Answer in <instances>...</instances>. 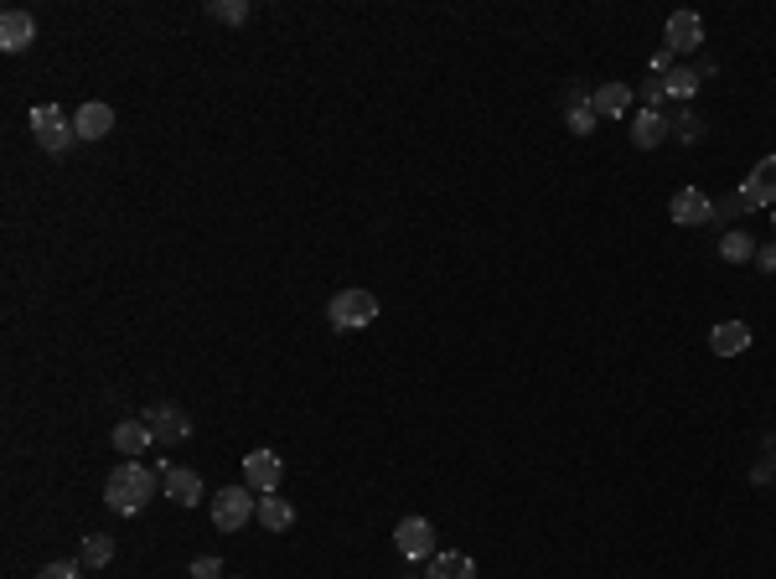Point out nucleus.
<instances>
[{
    "label": "nucleus",
    "instance_id": "20",
    "mask_svg": "<svg viewBox=\"0 0 776 579\" xmlns=\"http://www.w3.org/2000/svg\"><path fill=\"white\" fill-rule=\"evenodd\" d=\"M745 187H751L766 207H776V156H766V161L751 171V181H745Z\"/></svg>",
    "mask_w": 776,
    "mask_h": 579
},
{
    "label": "nucleus",
    "instance_id": "31",
    "mask_svg": "<svg viewBox=\"0 0 776 579\" xmlns=\"http://www.w3.org/2000/svg\"><path fill=\"white\" fill-rule=\"evenodd\" d=\"M756 264H761L766 274H776V243H771V249H756Z\"/></svg>",
    "mask_w": 776,
    "mask_h": 579
},
{
    "label": "nucleus",
    "instance_id": "12",
    "mask_svg": "<svg viewBox=\"0 0 776 579\" xmlns=\"http://www.w3.org/2000/svg\"><path fill=\"white\" fill-rule=\"evenodd\" d=\"M73 130H78V140H104L109 130H114V109L109 104H83L78 114H73Z\"/></svg>",
    "mask_w": 776,
    "mask_h": 579
},
{
    "label": "nucleus",
    "instance_id": "15",
    "mask_svg": "<svg viewBox=\"0 0 776 579\" xmlns=\"http://www.w3.org/2000/svg\"><path fill=\"white\" fill-rule=\"evenodd\" d=\"M151 445H156V435H151V424H145V419L114 424V450H119V455H145Z\"/></svg>",
    "mask_w": 776,
    "mask_h": 579
},
{
    "label": "nucleus",
    "instance_id": "28",
    "mask_svg": "<svg viewBox=\"0 0 776 579\" xmlns=\"http://www.w3.org/2000/svg\"><path fill=\"white\" fill-rule=\"evenodd\" d=\"M37 579H83V569L78 564H47Z\"/></svg>",
    "mask_w": 776,
    "mask_h": 579
},
{
    "label": "nucleus",
    "instance_id": "29",
    "mask_svg": "<svg viewBox=\"0 0 776 579\" xmlns=\"http://www.w3.org/2000/svg\"><path fill=\"white\" fill-rule=\"evenodd\" d=\"M652 73H658V78H668V73H673V47L652 52Z\"/></svg>",
    "mask_w": 776,
    "mask_h": 579
},
{
    "label": "nucleus",
    "instance_id": "4",
    "mask_svg": "<svg viewBox=\"0 0 776 579\" xmlns=\"http://www.w3.org/2000/svg\"><path fill=\"white\" fill-rule=\"evenodd\" d=\"M249 517H259V497L249 492V486H223V492L213 497V523H218V533L249 528Z\"/></svg>",
    "mask_w": 776,
    "mask_h": 579
},
{
    "label": "nucleus",
    "instance_id": "13",
    "mask_svg": "<svg viewBox=\"0 0 776 579\" xmlns=\"http://www.w3.org/2000/svg\"><path fill=\"white\" fill-rule=\"evenodd\" d=\"M745 347H751V326H745V321H720L709 331V352L714 357H735Z\"/></svg>",
    "mask_w": 776,
    "mask_h": 579
},
{
    "label": "nucleus",
    "instance_id": "19",
    "mask_svg": "<svg viewBox=\"0 0 776 579\" xmlns=\"http://www.w3.org/2000/svg\"><path fill=\"white\" fill-rule=\"evenodd\" d=\"M425 579H476V564L466 554H440V559H430Z\"/></svg>",
    "mask_w": 776,
    "mask_h": 579
},
{
    "label": "nucleus",
    "instance_id": "1",
    "mask_svg": "<svg viewBox=\"0 0 776 579\" xmlns=\"http://www.w3.org/2000/svg\"><path fill=\"white\" fill-rule=\"evenodd\" d=\"M151 497H156V476L145 471L140 461H119V466L109 471V481H104V502H109L114 512H125V517H135Z\"/></svg>",
    "mask_w": 776,
    "mask_h": 579
},
{
    "label": "nucleus",
    "instance_id": "9",
    "mask_svg": "<svg viewBox=\"0 0 776 579\" xmlns=\"http://www.w3.org/2000/svg\"><path fill=\"white\" fill-rule=\"evenodd\" d=\"M161 492H166L176 507H197V497H202V476H197L192 466H166Z\"/></svg>",
    "mask_w": 776,
    "mask_h": 579
},
{
    "label": "nucleus",
    "instance_id": "22",
    "mask_svg": "<svg viewBox=\"0 0 776 579\" xmlns=\"http://www.w3.org/2000/svg\"><path fill=\"white\" fill-rule=\"evenodd\" d=\"M720 259L725 264H740V259H756V243L745 238V233H725L720 238Z\"/></svg>",
    "mask_w": 776,
    "mask_h": 579
},
{
    "label": "nucleus",
    "instance_id": "26",
    "mask_svg": "<svg viewBox=\"0 0 776 579\" xmlns=\"http://www.w3.org/2000/svg\"><path fill=\"white\" fill-rule=\"evenodd\" d=\"M673 135H678L683 145H694V140L704 135V125H699V119H694V114H678V119H673Z\"/></svg>",
    "mask_w": 776,
    "mask_h": 579
},
{
    "label": "nucleus",
    "instance_id": "23",
    "mask_svg": "<svg viewBox=\"0 0 776 579\" xmlns=\"http://www.w3.org/2000/svg\"><path fill=\"white\" fill-rule=\"evenodd\" d=\"M207 16H213V21H228V26H244V21H249V0H213V6H207Z\"/></svg>",
    "mask_w": 776,
    "mask_h": 579
},
{
    "label": "nucleus",
    "instance_id": "21",
    "mask_svg": "<svg viewBox=\"0 0 776 579\" xmlns=\"http://www.w3.org/2000/svg\"><path fill=\"white\" fill-rule=\"evenodd\" d=\"M83 564H88V569L114 564V538H109V533H88V538H83Z\"/></svg>",
    "mask_w": 776,
    "mask_h": 579
},
{
    "label": "nucleus",
    "instance_id": "25",
    "mask_svg": "<svg viewBox=\"0 0 776 579\" xmlns=\"http://www.w3.org/2000/svg\"><path fill=\"white\" fill-rule=\"evenodd\" d=\"M663 99H668V83H663L658 73H652V78L642 83V109H658Z\"/></svg>",
    "mask_w": 776,
    "mask_h": 579
},
{
    "label": "nucleus",
    "instance_id": "7",
    "mask_svg": "<svg viewBox=\"0 0 776 579\" xmlns=\"http://www.w3.org/2000/svg\"><path fill=\"white\" fill-rule=\"evenodd\" d=\"M394 543L404 559H430L435 554V528L425 523V517H404V523L394 528Z\"/></svg>",
    "mask_w": 776,
    "mask_h": 579
},
{
    "label": "nucleus",
    "instance_id": "11",
    "mask_svg": "<svg viewBox=\"0 0 776 579\" xmlns=\"http://www.w3.org/2000/svg\"><path fill=\"white\" fill-rule=\"evenodd\" d=\"M663 42H668L673 52H699V42H704V21H699L694 11H673V16H668Z\"/></svg>",
    "mask_w": 776,
    "mask_h": 579
},
{
    "label": "nucleus",
    "instance_id": "8",
    "mask_svg": "<svg viewBox=\"0 0 776 579\" xmlns=\"http://www.w3.org/2000/svg\"><path fill=\"white\" fill-rule=\"evenodd\" d=\"M145 424H151V435H156V445H182L187 440V414L176 409V404H156V409H145Z\"/></svg>",
    "mask_w": 776,
    "mask_h": 579
},
{
    "label": "nucleus",
    "instance_id": "14",
    "mask_svg": "<svg viewBox=\"0 0 776 579\" xmlns=\"http://www.w3.org/2000/svg\"><path fill=\"white\" fill-rule=\"evenodd\" d=\"M668 135H673V125H668L658 109H642V114L632 119V145H642V150H658Z\"/></svg>",
    "mask_w": 776,
    "mask_h": 579
},
{
    "label": "nucleus",
    "instance_id": "18",
    "mask_svg": "<svg viewBox=\"0 0 776 579\" xmlns=\"http://www.w3.org/2000/svg\"><path fill=\"white\" fill-rule=\"evenodd\" d=\"M259 523L270 528V533H285V528H295V507L270 492V497H259Z\"/></svg>",
    "mask_w": 776,
    "mask_h": 579
},
{
    "label": "nucleus",
    "instance_id": "2",
    "mask_svg": "<svg viewBox=\"0 0 776 579\" xmlns=\"http://www.w3.org/2000/svg\"><path fill=\"white\" fill-rule=\"evenodd\" d=\"M32 140L47 150V156H63V150L78 140L73 114H63L57 104H37V109H32Z\"/></svg>",
    "mask_w": 776,
    "mask_h": 579
},
{
    "label": "nucleus",
    "instance_id": "3",
    "mask_svg": "<svg viewBox=\"0 0 776 579\" xmlns=\"http://www.w3.org/2000/svg\"><path fill=\"white\" fill-rule=\"evenodd\" d=\"M373 316H378V295L373 290H337L332 306H326L332 331H363Z\"/></svg>",
    "mask_w": 776,
    "mask_h": 579
},
{
    "label": "nucleus",
    "instance_id": "30",
    "mask_svg": "<svg viewBox=\"0 0 776 579\" xmlns=\"http://www.w3.org/2000/svg\"><path fill=\"white\" fill-rule=\"evenodd\" d=\"M735 202H740V212H756V207H766V202H761L751 187H740V192H735Z\"/></svg>",
    "mask_w": 776,
    "mask_h": 579
},
{
    "label": "nucleus",
    "instance_id": "24",
    "mask_svg": "<svg viewBox=\"0 0 776 579\" xmlns=\"http://www.w3.org/2000/svg\"><path fill=\"white\" fill-rule=\"evenodd\" d=\"M663 83H668V94H673V99H694V88H699V73H694V68H673V73H668Z\"/></svg>",
    "mask_w": 776,
    "mask_h": 579
},
{
    "label": "nucleus",
    "instance_id": "10",
    "mask_svg": "<svg viewBox=\"0 0 776 579\" xmlns=\"http://www.w3.org/2000/svg\"><path fill=\"white\" fill-rule=\"evenodd\" d=\"M37 42V21H32V11H6V16H0V47H6V52H26V47H32Z\"/></svg>",
    "mask_w": 776,
    "mask_h": 579
},
{
    "label": "nucleus",
    "instance_id": "17",
    "mask_svg": "<svg viewBox=\"0 0 776 579\" xmlns=\"http://www.w3.org/2000/svg\"><path fill=\"white\" fill-rule=\"evenodd\" d=\"M564 119H570V135H590V130H595V109H590V94H580V88H570V94H564Z\"/></svg>",
    "mask_w": 776,
    "mask_h": 579
},
{
    "label": "nucleus",
    "instance_id": "6",
    "mask_svg": "<svg viewBox=\"0 0 776 579\" xmlns=\"http://www.w3.org/2000/svg\"><path fill=\"white\" fill-rule=\"evenodd\" d=\"M668 212H673V223H683V228L714 223V202H709L699 187H678V192H673V202H668Z\"/></svg>",
    "mask_w": 776,
    "mask_h": 579
},
{
    "label": "nucleus",
    "instance_id": "5",
    "mask_svg": "<svg viewBox=\"0 0 776 579\" xmlns=\"http://www.w3.org/2000/svg\"><path fill=\"white\" fill-rule=\"evenodd\" d=\"M280 476H285V461L270 445H259V450L244 455V486H249V492H259V497L280 492Z\"/></svg>",
    "mask_w": 776,
    "mask_h": 579
},
{
    "label": "nucleus",
    "instance_id": "27",
    "mask_svg": "<svg viewBox=\"0 0 776 579\" xmlns=\"http://www.w3.org/2000/svg\"><path fill=\"white\" fill-rule=\"evenodd\" d=\"M192 579H223V564L213 554H202V559H192Z\"/></svg>",
    "mask_w": 776,
    "mask_h": 579
},
{
    "label": "nucleus",
    "instance_id": "16",
    "mask_svg": "<svg viewBox=\"0 0 776 579\" xmlns=\"http://www.w3.org/2000/svg\"><path fill=\"white\" fill-rule=\"evenodd\" d=\"M626 104H632V88H626V83H601L590 94L595 119H616V114H626Z\"/></svg>",
    "mask_w": 776,
    "mask_h": 579
}]
</instances>
